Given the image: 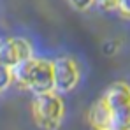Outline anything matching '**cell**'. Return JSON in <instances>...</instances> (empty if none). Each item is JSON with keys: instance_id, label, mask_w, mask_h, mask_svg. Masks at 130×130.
I'll return each mask as SVG.
<instances>
[{"instance_id": "obj_7", "label": "cell", "mask_w": 130, "mask_h": 130, "mask_svg": "<svg viewBox=\"0 0 130 130\" xmlns=\"http://www.w3.org/2000/svg\"><path fill=\"white\" fill-rule=\"evenodd\" d=\"M35 63H37V60L30 56V58H25L21 62H18L12 67V81L20 88L30 86V79H32V72H34Z\"/></svg>"}, {"instance_id": "obj_8", "label": "cell", "mask_w": 130, "mask_h": 130, "mask_svg": "<svg viewBox=\"0 0 130 130\" xmlns=\"http://www.w3.org/2000/svg\"><path fill=\"white\" fill-rule=\"evenodd\" d=\"M109 128L112 130H130V104L112 109Z\"/></svg>"}, {"instance_id": "obj_1", "label": "cell", "mask_w": 130, "mask_h": 130, "mask_svg": "<svg viewBox=\"0 0 130 130\" xmlns=\"http://www.w3.org/2000/svg\"><path fill=\"white\" fill-rule=\"evenodd\" d=\"M32 111H34L35 121L41 127L55 128V127L60 125V120L63 116V102L53 91L37 93V97L34 100V106H32Z\"/></svg>"}, {"instance_id": "obj_11", "label": "cell", "mask_w": 130, "mask_h": 130, "mask_svg": "<svg viewBox=\"0 0 130 130\" xmlns=\"http://www.w3.org/2000/svg\"><path fill=\"white\" fill-rule=\"evenodd\" d=\"M74 9H77V11H85V9H88L95 0H67Z\"/></svg>"}, {"instance_id": "obj_3", "label": "cell", "mask_w": 130, "mask_h": 130, "mask_svg": "<svg viewBox=\"0 0 130 130\" xmlns=\"http://www.w3.org/2000/svg\"><path fill=\"white\" fill-rule=\"evenodd\" d=\"M32 56V47L25 39H0V63L14 67Z\"/></svg>"}, {"instance_id": "obj_10", "label": "cell", "mask_w": 130, "mask_h": 130, "mask_svg": "<svg viewBox=\"0 0 130 130\" xmlns=\"http://www.w3.org/2000/svg\"><path fill=\"white\" fill-rule=\"evenodd\" d=\"M116 9H118V12H120L123 18L130 20V0H120L118 5H116Z\"/></svg>"}, {"instance_id": "obj_12", "label": "cell", "mask_w": 130, "mask_h": 130, "mask_svg": "<svg viewBox=\"0 0 130 130\" xmlns=\"http://www.w3.org/2000/svg\"><path fill=\"white\" fill-rule=\"evenodd\" d=\"M95 2H97V5H100L102 9H112V7L118 5L120 0H95Z\"/></svg>"}, {"instance_id": "obj_6", "label": "cell", "mask_w": 130, "mask_h": 130, "mask_svg": "<svg viewBox=\"0 0 130 130\" xmlns=\"http://www.w3.org/2000/svg\"><path fill=\"white\" fill-rule=\"evenodd\" d=\"M111 107L106 104V100H99L95 102L91 107H90V112H88V121L91 127L95 128H109V123H111Z\"/></svg>"}, {"instance_id": "obj_4", "label": "cell", "mask_w": 130, "mask_h": 130, "mask_svg": "<svg viewBox=\"0 0 130 130\" xmlns=\"http://www.w3.org/2000/svg\"><path fill=\"white\" fill-rule=\"evenodd\" d=\"M28 90H32L34 93H46V91L55 90L53 62L37 60V63L34 67V72H32V79H30Z\"/></svg>"}, {"instance_id": "obj_2", "label": "cell", "mask_w": 130, "mask_h": 130, "mask_svg": "<svg viewBox=\"0 0 130 130\" xmlns=\"http://www.w3.org/2000/svg\"><path fill=\"white\" fill-rule=\"evenodd\" d=\"M53 74H55V90L69 91L77 85L79 70L72 58H58L53 62Z\"/></svg>"}, {"instance_id": "obj_5", "label": "cell", "mask_w": 130, "mask_h": 130, "mask_svg": "<svg viewBox=\"0 0 130 130\" xmlns=\"http://www.w3.org/2000/svg\"><path fill=\"white\" fill-rule=\"evenodd\" d=\"M104 100L111 107V111L121 107V106H127V104H130V88L125 83H114L107 88Z\"/></svg>"}, {"instance_id": "obj_9", "label": "cell", "mask_w": 130, "mask_h": 130, "mask_svg": "<svg viewBox=\"0 0 130 130\" xmlns=\"http://www.w3.org/2000/svg\"><path fill=\"white\" fill-rule=\"evenodd\" d=\"M11 81H12V67L0 63V91L9 86Z\"/></svg>"}]
</instances>
